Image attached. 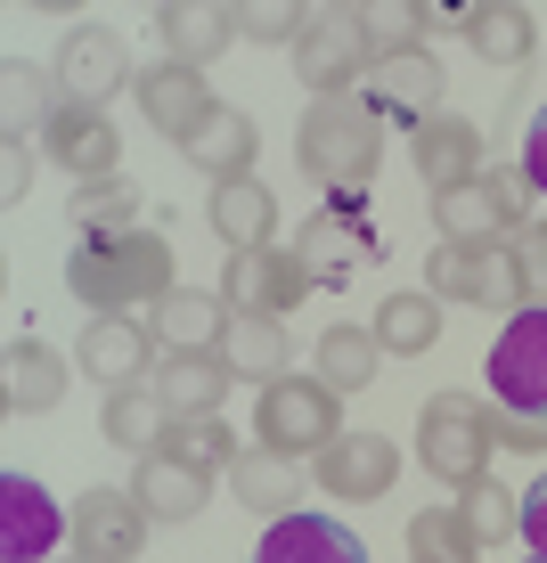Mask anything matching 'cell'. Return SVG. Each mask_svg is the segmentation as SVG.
<instances>
[{"mask_svg":"<svg viewBox=\"0 0 547 563\" xmlns=\"http://www.w3.org/2000/svg\"><path fill=\"white\" fill-rule=\"evenodd\" d=\"M66 286L74 302H90V319H131V302H164L172 295V245L155 229H107L83 238L66 254Z\"/></svg>","mask_w":547,"mask_h":563,"instance_id":"1","label":"cell"},{"mask_svg":"<svg viewBox=\"0 0 547 563\" xmlns=\"http://www.w3.org/2000/svg\"><path fill=\"white\" fill-rule=\"evenodd\" d=\"M303 172L310 180H327L336 197H360L368 180H376L384 164V114L360 99V90H343V99H319L303 114Z\"/></svg>","mask_w":547,"mask_h":563,"instance_id":"2","label":"cell"},{"mask_svg":"<svg viewBox=\"0 0 547 563\" xmlns=\"http://www.w3.org/2000/svg\"><path fill=\"white\" fill-rule=\"evenodd\" d=\"M434 221H441V238H466V245H515L523 229H532V180L491 164V172H474V180L441 188Z\"/></svg>","mask_w":547,"mask_h":563,"instance_id":"3","label":"cell"},{"mask_svg":"<svg viewBox=\"0 0 547 563\" xmlns=\"http://www.w3.org/2000/svg\"><path fill=\"white\" fill-rule=\"evenodd\" d=\"M491 450H499V409L482 393H434L425 400V465L458 490L491 482Z\"/></svg>","mask_w":547,"mask_h":563,"instance_id":"4","label":"cell"},{"mask_svg":"<svg viewBox=\"0 0 547 563\" xmlns=\"http://www.w3.org/2000/svg\"><path fill=\"white\" fill-rule=\"evenodd\" d=\"M425 295H434V302H474V310H523L515 245H466V238H441L434 262H425Z\"/></svg>","mask_w":547,"mask_h":563,"instance_id":"5","label":"cell"},{"mask_svg":"<svg viewBox=\"0 0 547 563\" xmlns=\"http://www.w3.org/2000/svg\"><path fill=\"white\" fill-rule=\"evenodd\" d=\"M368 66H376V49H368L360 9H310V16H303V33H295V74L319 90V99L360 90Z\"/></svg>","mask_w":547,"mask_h":563,"instance_id":"6","label":"cell"},{"mask_svg":"<svg viewBox=\"0 0 547 563\" xmlns=\"http://www.w3.org/2000/svg\"><path fill=\"white\" fill-rule=\"evenodd\" d=\"M336 393H327L319 376H286L262 393V409H253V441L262 450H286V457H319L327 441H336Z\"/></svg>","mask_w":547,"mask_h":563,"instance_id":"7","label":"cell"},{"mask_svg":"<svg viewBox=\"0 0 547 563\" xmlns=\"http://www.w3.org/2000/svg\"><path fill=\"white\" fill-rule=\"evenodd\" d=\"M482 367H491V400L506 417H547V310H515Z\"/></svg>","mask_w":547,"mask_h":563,"instance_id":"8","label":"cell"},{"mask_svg":"<svg viewBox=\"0 0 547 563\" xmlns=\"http://www.w3.org/2000/svg\"><path fill=\"white\" fill-rule=\"evenodd\" d=\"M295 254H303V269H310L319 286H343L360 262L384 254V238H376V221H368L360 197H327V205L295 229Z\"/></svg>","mask_w":547,"mask_h":563,"instance_id":"9","label":"cell"},{"mask_svg":"<svg viewBox=\"0 0 547 563\" xmlns=\"http://www.w3.org/2000/svg\"><path fill=\"white\" fill-rule=\"evenodd\" d=\"M310 269L295 245H245V254H229V278H221V302H238V319H286L303 295H310Z\"/></svg>","mask_w":547,"mask_h":563,"instance_id":"10","label":"cell"},{"mask_svg":"<svg viewBox=\"0 0 547 563\" xmlns=\"http://www.w3.org/2000/svg\"><path fill=\"white\" fill-rule=\"evenodd\" d=\"M140 74H131V42L107 25H74L66 42H57V99L66 107H107L114 90H131Z\"/></svg>","mask_w":547,"mask_h":563,"instance_id":"11","label":"cell"},{"mask_svg":"<svg viewBox=\"0 0 547 563\" xmlns=\"http://www.w3.org/2000/svg\"><path fill=\"white\" fill-rule=\"evenodd\" d=\"M147 507H140V490H83L66 507V539H74V555L83 563H140V548H147Z\"/></svg>","mask_w":547,"mask_h":563,"instance_id":"12","label":"cell"},{"mask_svg":"<svg viewBox=\"0 0 547 563\" xmlns=\"http://www.w3.org/2000/svg\"><path fill=\"white\" fill-rule=\"evenodd\" d=\"M66 539V507L42 490V474H0V563H50Z\"/></svg>","mask_w":547,"mask_h":563,"instance_id":"13","label":"cell"},{"mask_svg":"<svg viewBox=\"0 0 547 563\" xmlns=\"http://www.w3.org/2000/svg\"><path fill=\"white\" fill-rule=\"evenodd\" d=\"M401 474V450L384 433H336L319 457H310V482H319L327 498H351V507H368V498H384Z\"/></svg>","mask_w":547,"mask_h":563,"instance_id":"14","label":"cell"},{"mask_svg":"<svg viewBox=\"0 0 547 563\" xmlns=\"http://www.w3.org/2000/svg\"><path fill=\"white\" fill-rule=\"evenodd\" d=\"M131 99H140V114H147L155 131H164V140H180V147L197 140V131H205V114L221 107V99L205 90V74H197V66H172V57H155V66H140Z\"/></svg>","mask_w":547,"mask_h":563,"instance_id":"15","label":"cell"},{"mask_svg":"<svg viewBox=\"0 0 547 563\" xmlns=\"http://www.w3.org/2000/svg\"><path fill=\"white\" fill-rule=\"evenodd\" d=\"M360 99L376 107V114H408V131L434 123V114H441V66H434V49H393V57H376V66H368V82H360Z\"/></svg>","mask_w":547,"mask_h":563,"instance_id":"16","label":"cell"},{"mask_svg":"<svg viewBox=\"0 0 547 563\" xmlns=\"http://www.w3.org/2000/svg\"><path fill=\"white\" fill-rule=\"evenodd\" d=\"M42 147H50L57 172H74V188L114 180V172H123V140H114V123H107L99 107H57V123L42 131Z\"/></svg>","mask_w":547,"mask_h":563,"instance_id":"17","label":"cell"},{"mask_svg":"<svg viewBox=\"0 0 547 563\" xmlns=\"http://www.w3.org/2000/svg\"><path fill=\"white\" fill-rule=\"evenodd\" d=\"M253 563H368V548H360V531H351V522L295 507V515H278V522L262 531Z\"/></svg>","mask_w":547,"mask_h":563,"instance_id":"18","label":"cell"},{"mask_svg":"<svg viewBox=\"0 0 547 563\" xmlns=\"http://www.w3.org/2000/svg\"><path fill=\"white\" fill-rule=\"evenodd\" d=\"M74 367H83L90 384H107V393H123V384H140L155 367V335L147 319H90L83 343H74Z\"/></svg>","mask_w":547,"mask_h":563,"instance_id":"19","label":"cell"},{"mask_svg":"<svg viewBox=\"0 0 547 563\" xmlns=\"http://www.w3.org/2000/svg\"><path fill=\"white\" fill-rule=\"evenodd\" d=\"M408 164L425 172V188H458V180H474V172H491V147H482V131L466 123V114H434V123H417L408 131Z\"/></svg>","mask_w":547,"mask_h":563,"instance_id":"20","label":"cell"},{"mask_svg":"<svg viewBox=\"0 0 547 563\" xmlns=\"http://www.w3.org/2000/svg\"><path fill=\"white\" fill-rule=\"evenodd\" d=\"M66 352H50L42 335H17L9 343V367H0V409L9 417H50L66 400Z\"/></svg>","mask_w":547,"mask_h":563,"instance_id":"21","label":"cell"},{"mask_svg":"<svg viewBox=\"0 0 547 563\" xmlns=\"http://www.w3.org/2000/svg\"><path fill=\"white\" fill-rule=\"evenodd\" d=\"M229 319H238V310H229L221 295H205V286H172V295L147 310V335L164 343V352H221Z\"/></svg>","mask_w":547,"mask_h":563,"instance_id":"22","label":"cell"},{"mask_svg":"<svg viewBox=\"0 0 547 563\" xmlns=\"http://www.w3.org/2000/svg\"><path fill=\"white\" fill-rule=\"evenodd\" d=\"M155 42H164L172 66H197L205 57H221L229 42H238V9H212V0H164L155 9Z\"/></svg>","mask_w":547,"mask_h":563,"instance_id":"23","label":"cell"},{"mask_svg":"<svg viewBox=\"0 0 547 563\" xmlns=\"http://www.w3.org/2000/svg\"><path fill=\"white\" fill-rule=\"evenodd\" d=\"M131 490H140V507H147L155 522H188V515H205L212 474H205V465H188V457H172V450H155V457H140Z\"/></svg>","mask_w":547,"mask_h":563,"instance_id":"24","label":"cell"},{"mask_svg":"<svg viewBox=\"0 0 547 563\" xmlns=\"http://www.w3.org/2000/svg\"><path fill=\"white\" fill-rule=\"evenodd\" d=\"M253 155H262V131H253V114H238L229 99L212 107L205 131L188 140V164L212 172V188H221V180H253Z\"/></svg>","mask_w":547,"mask_h":563,"instance_id":"25","label":"cell"},{"mask_svg":"<svg viewBox=\"0 0 547 563\" xmlns=\"http://www.w3.org/2000/svg\"><path fill=\"white\" fill-rule=\"evenodd\" d=\"M229 498L278 522V515H295V498H303V465L286 457V450H262V441H253V450L229 465Z\"/></svg>","mask_w":547,"mask_h":563,"instance_id":"26","label":"cell"},{"mask_svg":"<svg viewBox=\"0 0 547 563\" xmlns=\"http://www.w3.org/2000/svg\"><path fill=\"white\" fill-rule=\"evenodd\" d=\"M205 221H212V238H221L229 254H245V245H270V229H278V197H270L262 180H221L205 197Z\"/></svg>","mask_w":547,"mask_h":563,"instance_id":"27","label":"cell"},{"mask_svg":"<svg viewBox=\"0 0 547 563\" xmlns=\"http://www.w3.org/2000/svg\"><path fill=\"white\" fill-rule=\"evenodd\" d=\"M155 393H164L172 417H212V409L229 400V360H221V352H164Z\"/></svg>","mask_w":547,"mask_h":563,"instance_id":"28","label":"cell"},{"mask_svg":"<svg viewBox=\"0 0 547 563\" xmlns=\"http://www.w3.org/2000/svg\"><path fill=\"white\" fill-rule=\"evenodd\" d=\"M221 360H229V376H238V384H262V393H270V384H286V367H295L278 319H229Z\"/></svg>","mask_w":547,"mask_h":563,"instance_id":"29","label":"cell"},{"mask_svg":"<svg viewBox=\"0 0 547 563\" xmlns=\"http://www.w3.org/2000/svg\"><path fill=\"white\" fill-rule=\"evenodd\" d=\"M57 74H33L25 57H9V66H0V131H9V140H33V131H50L57 123Z\"/></svg>","mask_w":547,"mask_h":563,"instance_id":"30","label":"cell"},{"mask_svg":"<svg viewBox=\"0 0 547 563\" xmlns=\"http://www.w3.org/2000/svg\"><path fill=\"white\" fill-rule=\"evenodd\" d=\"M458 33L474 42L482 66H506V74H515L523 57H532V42H539L532 16H523L515 0H491V9H458Z\"/></svg>","mask_w":547,"mask_h":563,"instance_id":"31","label":"cell"},{"mask_svg":"<svg viewBox=\"0 0 547 563\" xmlns=\"http://www.w3.org/2000/svg\"><path fill=\"white\" fill-rule=\"evenodd\" d=\"M99 433L114 441V450H140V457H155V441L172 433V409H164V393H155V384H123V393H107V417H99Z\"/></svg>","mask_w":547,"mask_h":563,"instance_id":"32","label":"cell"},{"mask_svg":"<svg viewBox=\"0 0 547 563\" xmlns=\"http://www.w3.org/2000/svg\"><path fill=\"white\" fill-rule=\"evenodd\" d=\"M310 360H319V384H327V393H368V384H376V367H384V343H376V327H327Z\"/></svg>","mask_w":547,"mask_h":563,"instance_id":"33","label":"cell"},{"mask_svg":"<svg viewBox=\"0 0 547 563\" xmlns=\"http://www.w3.org/2000/svg\"><path fill=\"white\" fill-rule=\"evenodd\" d=\"M376 343L401 360H425L441 343V302L434 295H384L376 302Z\"/></svg>","mask_w":547,"mask_h":563,"instance_id":"34","label":"cell"},{"mask_svg":"<svg viewBox=\"0 0 547 563\" xmlns=\"http://www.w3.org/2000/svg\"><path fill=\"white\" fill-rule=\"evenodd\" d=\"M458 522H466V539H474V548H499V539L523 531V507H515V490H506V482H474V490H458Z\"/></svg>","mask_w":547,"mask_h":563,"instance_id":"35","label":"cell"},{"mask_svg":"<svg viewBox=\"0 0 547 563\" xmlns=\"http://www.w3.org/2000/svg\"><path fill=\"white\" fill-rule=\"evenodd\" d=\"M408 563H482V548L466 539L458 507H425L408 515Z\"/></svg>","mask_w":547,"mask_h":563,"instance_id":"36","label":"cell"},{"mask_svg":"<svg viewBox=\"0 0 547 563\" xmlns=\"http://www.w3.org/2000/svg\"><path fill=\"white\" fill-rule=\"evenodd\" d=\"M74 229L83 238H107V229H140V188L114 172V180H90L74 188Z\"/></svg>","mask_w":547,"mask_h":563,"instance_id":"37","label":"cell"},{"mask_svg":"<svg viewBox=\"0 0 547 563\" xmlns=\"http://www.w3.org/2000/svg\"><path fill=\"white\" fill-rule=\"evenodd\" d=\"M164 450H172V457H188V465H205V474H229V465L245 457L238 441H229V424H221V417H172Z\"/></svg>","mask_w":547,"mask_h":563,"instance_id":"38","label":"cell"},{"mask_svg":"<svg viewBox=\"0 0 547 563\" xmlns=\"http://www.w3.org/2000/svg\"><path fill=\"white\" fill-rule=\"evenodd\" d=\"M360 25H368V49L393 57V49H425V25H434V9H408V0H368Z\"/></svg>","mask_w":547,"mask_h":563,"instance_id":"39","label":"cell"},{"mask_svg":"<svg viewBox=\"0 0 547 563\" xmlns=\"http://www.w3.org/2000/svg\"><path fill=\"white\" fill-rule=\"evenodd\" d=\"M303 16L310 9H286V0H245V9H238V42H286V49H295Z\"/></svg>","mask_w":547,"mask_h":563,"instance_id":"40","label":"cell"},{"mask_svg":"<svg viewBox=\"0 0 547 563\" xmlns=\"http://www.w3.org/2000/svg\"><path fill=\"white\" fill-rule=\"evenodd\" d=\"M515 269H523V310H532V302L547 310V212L515 238Z\"/></svg>","mask_w":547,"mask_h":563,"instance_id":"41","label":"cell"},{"mask_svg":"<svg viewBox=\"0 0 547 563\" xmlns=\"http://www.w3.org/2000/svg\"><path fill=\"white\" fill-rule=\"evenodd\" d=\"M33 188V140H9V155H0V205H25Z\"/></svg>","mask_w":547,"mask_h":563,"instance_id":"42","label":"cell"},{"mask_svg":"<svg viewBox=\"0 0 547 563\" xmlns=\"http://www.w3.org/2000/svg\"><path fill=\"white\" fill-rule=\"evenodd\" d=\"M499 450L547 457V417H506V409H499Z\"/></svg>","mask_w":547,"mask_h":563,"instance_id":"43","label":"cell"},{"mask_svg":"<svg viewBox=\"0 0 547 563\" xmlns=\"http://www.w3.org/2000/svg\"><path fill=\"white\" fill-rule=\"evenodd\" d=\"M523 180L547 197V107L532 114V131H523Z\"/></svg>","mask_w":547,"mask_h":563,"instance_id":"44","label":"cell"},{"mask_svg":"<svg viewBox=\"0 0 547 563\" xmlns=\"http://www.w3.org/2000/svg\"><path fill=\"white\" fill-rule=\"evenodd\" d=\"M523 539H532V555H547V474L523 490Z\"/></svg>","mask_w":547,"mask_h":563,"instance_id":"45","label":"cell"},{"mask_svg":"<svg viewBox=\"0 0 547 563\" xmlns=\"http://www.w3.org/2000/svg\"><path fill=\"white\" fill-rule=\"evenodd\" d=\"M532 563H547V555H532Z\"/></svg>","mask_w":547,"mask_h":563,"instance_id":"46","label":"cell"},{"mask_svg":"<svg viewBox=\"0 0 547 563\" xmlns=\"http://www.w3.org/2000/svg\"><path fill=\"white\" fill-rule=\"evenodd\" d=\"M74 563H83V555H74Z\"/></svg>","mask_w":547,"mask_h":563,"instance_id":"47","label":"cell"}]
</instances>
